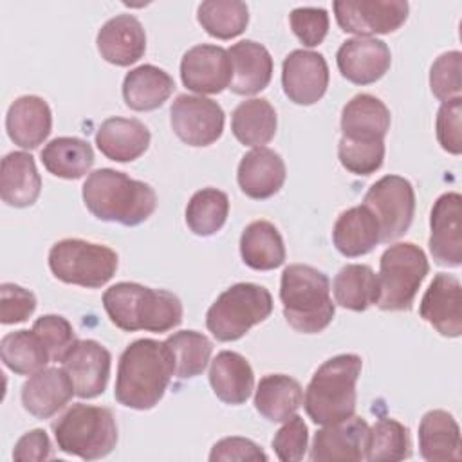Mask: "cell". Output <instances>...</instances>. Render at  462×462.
<instances>
[{"label":"cell","instance_id":"f907efd6","mask_svg":"<svg viewBox=\"0 0 462 462\" xmlns=\"http://www.w3.org/2000/svg\"><path fill=\"white\" fill-rule=\"evenodd\" d=\"M13 458L18 462H42L51 458V440L43 430H31L18 439L13 449Z\"/></svg>","mask_w":462,"mask_h":462},{"label":"cell","instance_id":"b9f144b4","mask_svg":"<svg viewBox=\"0 0 462 462\" xmlns=\"http://www.w3.org/2000/svg\"><path fill=\"white\" fill-rule=\"evenodd\" d=\"M337 157L341 166L354 175H370L383 166L384 141L339 139Z\"/></svg>","mask_w":462,"mask_h":462},{"label":"cell","instance_id":"484cf974","mask_svg":"<svg viewBox=\"0 0 462 462\" xmlns=\"http://www.w3.org/2000/svg\"><path fill=\"white\" fill-rule=\"evenodd\" d=\"M390 123V110L379 97L357 94L343 106L341 137L348 141H384Z\"/></svg>","mask_w":462,"mask_h":462},{"label":"cell","instance_id":"44dd1931","mask_svg":"<svg viewBox=\"0 0 462 462\" xmlns=\"http://www.w3.org/2000/svg\"><path fill=\"white\" fill-rule=\"evenodd\" d=\"M76 395L63 368L51 366L34 372L22 386V404L36 419H51Z\"/></svg>","mask_w":462,"mask_h":462},{"label":"cell","instance_id":"60d3db41","mask_svg":"<svg viewBox=\"0 0 462 462\" xmlns=\"http://www.w3.org/2000/svg\"><path fill=\"white\" fill-rule=\"evenodd\" d=\"M411 455L410 433L404 424L395 419H379L370 428L368 453L370 462H399Z\"/></svg>","mask_w":462,"mask_h":462},{"label":"cell","instance_id":"ab89813d","mask_svg":"<svg viewBox=\"0 0 462 462\" xmlns=\"http://www.w3.org/2000/svg\"><path fill=\"white\" fill-rule=\"evenodd\" d=\"M229 215V199L217 188H202L193 193L186 206V224L199 236L220 231Z\"/></svg>","mask_w":462,"mask_h":462},{"label":"cell","instance_id":"bcb514c9","mask_svg":"<svg viewBox=\"0 0 462 462\" xmlns=\"http://www.w3.org/2000/svg\"><path fill=\"white\" fill-rule=\"evenodd\" d=\"M289 23L305 47H316L328 32V13L323 7H296L289 14Z\"/></svg>","mask_w":462,"mask_h":462},{"label":"cell","instance_id":"83f0119b","mask_svg":"<svg viewBox=\"0 0 462 462\" xmlns=\"http://www.w3.org/2000/svg\"><path fill=\"white\" fill-rule=\"evenodd\" d=\"M42 191V179L34 157L27 152H11L2 159L0 197L7 206L29 208Z\"/></svg>","mask_w":462,"mask_h":462},{"label":"cell","instance_id":"f35d334b","mask_svg":"<svg viewBox=\"0 0 462 462\" xmlns=\"http://www.w3.org/2000/svg\"><path fill=\"white\" fill-rule=\"evenodd\" d=\"M197 20L209 36L231 40L245 31L249 9L238 0H208L199 5Z\"/></svg>","mask_w":462,"mask_h":462},{"label":"cell","instance_id":"4dcf8cb0","mask_svg":"<svg viewBox=\"0 0 462 462\" xmlns=\"http://www.w3.org/2000/svg\"><path fill=\"white\" fill-rule=\"evenodd\" d=\"M175 88L173 78L155 67L139 65L132 69L123 79V99L128 108L137 112H150L164 105Z\"/></svg>","mask_w":462,"mask_h":462},{"label":"cell","instance_id":"cb8c5ba5","mask_svg":"<svg viewBox=\"0 0 462 462\" xmlns=\"http://www.w3.org/2000/svg\"><path fill=\"white\" fill-rule=\"evenodd\" d=\"M231 60V92L253 96L263 90L273 78V58L269 51L253 40H242L227 49Z\"/></svg>","mask_w":462,"mask_h":462},{"label":"cell","instance_id":"277c9868","mask_svg":"<svg viewBox=\"0 0 462 462\" xmlns=\"http://www.w3.org/2000/svg\"><path fill=\"white\" fill-rule=\"evenodd\" d=\"M285 321L301 334L325 330L336 312L328 276L307 263H291L280 280Z\"/></svg>","mask_w":462,"mask_h":462},{"label":"cell","instance_id":"603a6c76","mask_svg":"<svg viewBox=\"0 0 462 462\" xmlns=\"http://www.w3.org/2000/svg\"><path fill=\"white\" fill-rule=\"evenodd\" d=\"M52 114L47 101L40 96L16 97L5 116L9 139L25 150L38 148L51 134Z\"/></svg>","mask_w":462,"mask_h":462},{"label":"cell","instance_id":"ee69618b","mask_svg":"<svg viewBox=\"0 0 462 462\" xmlns=\"http://www.w3.org/2000/svg\"><path fill=\"white\" fill-rule=\"evenodd\" d=\"M45 348L49 350L51 361H61L69 348L78 341L70 321L58 314H45L32 325Z\"/></svg>","mask_w":462,"mask_h":462},{"label":"cell","instance_id":"ba28073f","mask_svg":"<svg viewBox=\"0 0 462 462\" xmlns=\"http://www.w3.org/2000/svg\"><path fill=\"white\" fill-rule=\"evenodd\" d=\"M430 271L424 251L411 242L390 245L379 262V300L381 310H410L420 283Z\"/></svg>","mask_w":462,"mask_h":462},{"label":"cell","instance_id":"e0dca14e","mask_svg":"<svg viewBox=\"0 0 462 462\" xmlns=\"http://www.w3.org/2000/svg\"><path fill=\"white\" fill-rule=\"evenodd\" d=\"M231 74L229 54L220 45H195L180 60V79L184 87L200 96L220 94L224 88H229Z\"/></svg>","mask_w":462,"mask_h":462},{"label":"cell","instance_id":"5b68a950","mask_svg":"<svg viewBox=\"0 0 462 462\" xmlns=\"http://www.w3.org/2000/svg\"><path fill=\"white\" fill-rule=\"evenodd\" d=\"M363 370L357 354H339L327 359L307 384L303 406L316 424H332L356 413V383Z\"/></svg>","mask_w":462,"mask_h":462},{"label":"cell","instance_id":"c3c4849f","mask_svg":"<svg viewBox=\"0 0 462 462\" xmlns=\"http://www.w3.org/2000/svg\"><path fill=\"white\" fill-rule=\"evenodd\" d=\"M36 309V298L31 291L16 283L0 285V321L2 325L22 323L32 316Z\"/></svg>","mask_w":462,"mask_h":462},{"label":"cell","instance_id":"30bf717a","mask_svg":"<svg viewBox=\"0 0 462 462\" xmlns=\"http://www.w3.org/2000/svg\"><path fill=\"white\" fill-rule=\"evenodd\" d=\"M363 204L374 213L381 242H392L402 236L413 220L415 191L408 179L399 175H384L374 182Z\"/></svg>","mask_w":462,"mask_h":462},{"label":"cell","instance_id":"7a4b0ae2","mask_svg":"<svg viewBox=\"0 0 462 462\" xmlns=\"http://www.w3.org/2000/svg\"><path fill=\"white\" fill-rule=\"evenodd\" d=\"M81 195L96 218L128 227L144 222L157 208V195L150 184L112 168L92 171L83 182Z\"/></svg>","mask_w":462,"mask_h":462},{"label":"cell","instance_id":"74e56055","mask_svg":"<svg viewBox=\"0 0 462 462\" xmlns=\"http://www.w3.org/2000/svg\"><path fill=\"white\" fill-rule=\"evenodd\" d=\"M164 343L173 361V375L179 379L200 375L211 359L213 343L197 330L175 332L168 336Z\"/></svg>","mask_w":462,"mask_h":462},{"label":"cell","instance_id":"2e32d148","mask_svg":"<svg viewBox=\"0 0 462 462\" xmlns=\"http://www.w3.org/2000/svg\"><path fill=\"white\" fill-rule=\"evenodd\" d=\"M430 253L439 265L462 263V197L457 191L440 195L430 215Z\"/></svg>","mask_w":462,"mask_h":462},{"label":"cell","instance_id":"3957f363","mask_svg":"<svg viewBox=\"0 0 462 462\" xmlns=\"http://www.w3.org/2000/svg\"><path fill=\"white\" fill-rule=\"evenodd\" d=\"M103 307L110 321L126 332H168L182 321L180 300L164 289L119 282L103 294Z\"/></svg>","mask_w":462,"mask_h":462},{"label":"cell","instance_id":"7bdbcfd3","mask_svg":"<svg viewBox=\"0 0 462 462\" xmlns=\"http://www.w3.org/2000/svg\"><path fill=\"white\" fill-rule=\"evenodd\" d=\"M460 51H448L440 54L430 69V88L442 103L460 97Z\"/></svg>","mask_w":462,"mask_h":462},{"label":"cell","instance_id":"ac0fdd59","mask_svg":"<svg viewBox=\"0 0 462 462\" xmlns=\"http://www.w3.org/2000/svg\"><path fill=\"white\" fill-rule=\"evenodd\" d=\"M336 63L341 76L350 83L370 85L388 72L392 54L383 40L356 36L341 43L336 54Z\"/></svg>","mask_w":462,"mask_h":462},{"label":"cell","instance_id":"e575fe53","mask_svg":"<svg viewBox=\"0 0 462 462\" xmlns=\"http://www.w3.org/2000/svg\"><path fill=\"white\" fill-rule=\"evenodd\" d=\"M40 157L49 173L67 180L81 179L94 164L90 143L79 137H56L43 146Z\"/></svg>","mask_w":462,"mask_h":462},{"label":"cell","instance_id":"836d02e7","mask_svg":"<svg viewBox=\"0 0 462 462\" xmlns=\"http://www.w3.org/2000/svg\"><path fill=\"white\" fill-rule=\"evenodd\" d=\"M276 110L263 97L242 101L231 114V132L245 146L260 148L276 134Z\"/></svg>","mask_w":462,"mask_h":462},{"label":"cell","instance_id":"d590c367","mask_svg":"<svg viewBox=\"0 0 462 462\" xmlns=\"http://www.w3.org/2000/svg\"><path fill=\"white\" fill-rule=\"evenodd\" d=\"M334 300L339 307L363 312L379 300L377 274L370 265L348 263L339 269L332 283Z\"/></svg>","mask_w":462,"mask_h":462},{"label":"cell","instance_id":"d4e9b609","mask_svg":"<svg viewBox=\"0 0 462 462\" xmlns=\"http://www.w3.org/2000/svg\"><path fill=\"white\" fill-rule=\"evenodd\" d=\"M150 130L139 119L108 117L96 132L99 152L116 162H132L150 146Z\"/></svg>","mask_w":462,"mask_h":462},{"label":"cell","instance_id":"f1b7e54d","mask_svg":"<svg viewBox=\"0 0 462 462\" xmlns=\"http://www.w3.org/2000/svg\"><path fill=\"white\" fill-rule=\"evenodd\" d=\"M332 242L346 258L370 253L381 242L379 224L374 213L365 204L343 211L334 222Z\"/></svg>","mask_w":462,"mask_h":462},{"label":"cell","instance_id":"8992f818","mask_svg":"<svg viewBox=\"0 0 462 462\" xmlns=\"http://www.w3.org/2000/svg\"><path fill=\"white\" fill-rule=\"evenodd\" d=\"M58 448L83 460H97L112 453L117 444L114 413L105 406L72 404L52 422Z\"/></svg>","mask_w":462,"mask_h":462},{"label":"cell","instance_id":"f546056e","mask_svg":"<svg viewBox=\"0 0 462 462\" xmlns=\"http://www.w3.org/2000/svg\"><path fill=\"white\" fill-rule=\"evenodd\" d=\"M419 449L428 462L460 460V428L446 410H430L419 424Z\"/></svg>","mask_w":462,"mask_h":462},{"label":"cell","instance_id":"ffe728a7","mask_svg":"<svg viewBox=\"0 0 462 462\" xmlns=\"http://www.w3.org/2000/svg\"><path fill=\"white\" fill-rule=\"evenodd\" d=\"M96 45L105 61L128 67L144 56L146 34L134 14H117L101 25Z\"/></svg>","mask_w":462,"mask_h":462},{"label":"cell","instance_id":"f6af8a7d","mask_svg":"<svg viewBox=\"0 0 462 462\" xmlns=\"http://www.w3.org/2000/svg\"><path fill=\"white\" fill-rule=\"evenodd\" d=\"M309 444V430L300 415H292L273 437V449L282 462H298L305 457Z\"/></svg>","mask_w":462,"mask_h":462},{"label":"cell","instance_id":"7402d4cb","mask_svg":"<svg viewBox=\"0 0 462 462\" xmlns=\"http://www.w3.org/2000/svg\"><path fill=\"white\" fill-rule=\"evenodd\" d=\"M285 162L271 148L260 146L247 152L236 170V180L249 199L263 200L280 191L285 182Z\"/></svg>","mask_w":462,"mask_h":462},{"label":"cell","instance_id":"681fc988","mask_svg":"<svg viewBox=\"0 0 462 462\" xmlns=\"http://www.w3.org/2000/svg\"><path fill=\"white\" fill-rule=\"evenodd\" d=\"M209 460H238V462H265L267 455L265 451L245 437H226L213 444Z\"/></svg>","mask_w":462,"mask_h":462},{"label":"cell","instance_id":"8d00e7d4","mask_svg":"<svg viewBox=\"0 0 462 462\" xmlns=\"http://www.w3.org/2000/svg\"><path fill=\"white\" fill-rule=\"evenodd\" d=\"M0 356L4 365L18 375H32L51 361L49 350L34 330H14L2 337Z\"/></svg>","mask_w":462,"mask_h":462},{"label":"cell","instance_id":"52a82bcc","mask_svg":"<svg viewBox=\"0 0 462 462\" xmlns=\"http://www.w3.org/2000/svg\"><path fill=\"white\" fill-rule=\"evenodd\" d=\"M273 312V296L263 285L235 283L208 309L206 327L218 341H236Z\"/></svg>","mask_w":462,"mask_h":462},{"label":"cell","instance_id":"7c38bea8","mask_svg":"<svg viewBox=\"0 0 462 462\" xmlns=\"http://www.w3.org/2000/svg\"><path fill=\"white\" fill-rule=\"evenodd\" d=\"M332 9L337 25L356 36L393 32L410 13L404 0H337Z\"/></svg>","mask_w":462,"mask_h":462},{"label":"cell","instance_id":"6da1fadb","mask_svg":"<svg viewBox=\"0 0 462 462\" xmlns=\"http://www.w3.org/2000/svg\"><path fill=\"white\" fill-rule=\"evenodd\" d=\"M173 377V361L164 341L137 339L130 343L117 365L114 395L132 410H152L164 397Z\"/></svg>","mask_w":462,"mask_h":462},{"label":"cell","instance_id":"1f68e13d","mask_svg":"<svg viewBox=\"0 0 462 462\" xmlns=\"http://www.w3.org/2000/svg\"><path fill=\"white\" fill-rule=\"evenodd\" d=\"M303 402L301 384L285 374L263 375L254 392L256 411L271 422H285Z\"/></svg>","mask_w":462,"mask_h":462},{"label":"cell","instance_id":"9a60e30c","mask_svg":"<svg viewBox=\"0 0 462 462\" xmlns=\"http://www.w3.org/2000/svg\"><path fill=\"white\" fill-rule=\"evenodd\" d=\"M81 399H94L106 388L110 377V352L94 339H78L60 361Z\"/></svg>","mask_w":462,"mask_h":462},{"label":"cell","instance_id":"7dc6e473","mask_svg":"<svg viewBox=\"0 0 462 462\" xmlns=\"http://www.w3.org/2000/svg\"><path fill=\"white\" fill-rule=\"evenodd\" d=\"M462 97L444 101L437 112V141L451 155L462 152Z\"/></svg>","mask_w":462,"mask_h":462},{"label":"cell","instance_id":"8fae6325","mask_svg":"<svg viewBox=\"0 0 462 462\" xmlns=\"http://www.w3.org/2000/svg\"><path fill=\"white\" fill-rule=\"evenodd\" d=\"M170 125L188 146H209L224 132V110L209 97L180 94L170 106Z\"/></svg>","mask_w":462,"mask_h":462},{"label":"cell","instance_id":"4316f807","mask_svg":"<svg viewBox=\"0 0 462 462\" xmlns=\"http://www.w3.org/2000/svg\"><path fill=\"white\" fill-rule=\"evenodd\" d=\"M209 384L222 402L238 406L251 397L254 374L244 356L233 350H222L211 361Z\"/></svg>","mask_w":462,"mask_h":462},{"label":"cell","instance_id":"d6a6232c","mask_svg":"<svg viewBox=\"0 0 462 462\" xmlns=\"http://www.w3.org/2000/svg\"><path fill=\"white\" fill-rule=\"evenodd\" d=\"M240 254L247 267L273 271L285 262L283 238L269 220H254L240 236Z\"/></svg>","mask_w":462,"mask_h":462},{"label":"cell","instance_id":"4fadbf2b","mask_svg":"<svg viewBox=\"0 0 462 462\" xmlns=\"http://www.w3.org/2000/svg\"><path fill=\"white\" fill-rule=\"evenodd\" d=\"M370 426L363 417H348L325 424L316 431L310 446L312 462H359L366 460Z\"/></svg>","mask_w":462,"mask_h":462},{"label":"cell","instance_id":"5bb4252c","mask_svg":"<svg viewBox=\"0 0 462 462\" xmlns=\"http://www.w3.org/2000/svg\"><path fill=\"white\" fill-rule=\"evenodd\" d=\"M328 65L323 54L305 49L289 52L282 65V87L296 105L318 103L328 87Z\"/></svg>","mask_w":462,"mask_h":462},{"label":"cell","instance_id":"9c48e42d","mask_svg":"<svg viewBox=\"0 0 462 462\" xmlns=\"http://www.w3.org/2000/svg\"><path fill=\"white\" fill-rule=\"evenodd\" d=\"M49 267L63 283L97 289L116 274L117 253L101 244L65 238L51 247Z\"/></svg>","mask_w":462,"mask_h":462},{"label":"cell","instance_id":"d6986e66","mask_svg":"<svg viewBox=\"0 0 462 462\" xmlns=\"http://www.w3.org/2000/svg\"><path fill=\"white\" fill-rule=\"evenodd\" d=\"M419 314L440 336L458 337L462 334V285L458 278L439 273L420 300Z\"/></svg>","mask_w":462,"mask_h":462}]
</instances>
